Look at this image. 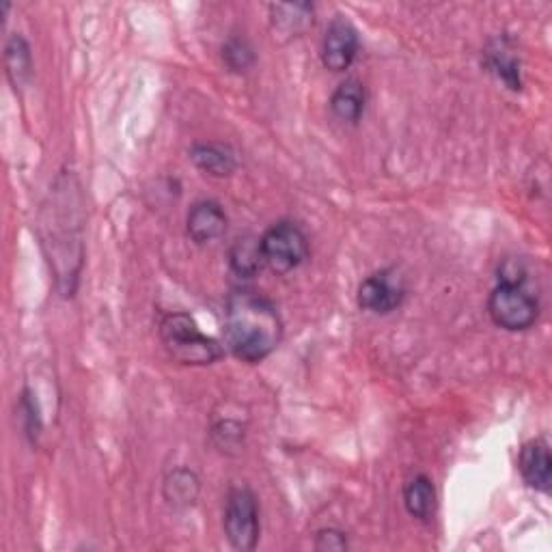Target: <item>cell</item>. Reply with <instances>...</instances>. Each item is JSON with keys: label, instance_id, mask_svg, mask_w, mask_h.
<instances>
[{"label": "cell", "instance_id": "6da1fadb", "mask_svg": "<svg viewBox=\"0 0 552 552\" xmlns=\"http://www.w3.org/2000/svg\"><path fill=\"white\" fill-rule=\"evenodd\" d=\"M283 339V320L272 302L251 289H236L227 298L225 345L244 363H261Z\"/></svg>", "mask_w": 552, "mask_h": 552}, {"label": "cell", "instance_id": "7a4b0ae2", "mask_svg": "<svg viewBox=\"0 0 552 552\" xmlns=\"http://www.w3.org/2000/svg\"><path fill=\"white\" fill-rule=\"evenodd\" d=\"M492 322L507 333H524L540 317V300L527 287V272L507 261L499 276V285L488 298Z\"/></svg>", "mask_w": 552, "mask_h": 552}, {"label": "cell", "instance_id": "3957f363", "mask_svg": "<svg viewBox=\"0 0 552 552\" xmlns=\"http://www.w3.org/2000/svg\"><path fill=\"white\" fill-rule=\"evenodd\" d=\"M160 339L173 361L182 365H212L225 350L216 339L201 333L188 313H169L160 322Z\"/></svg>", "mask_w": 552, "mask_h": 552}, {"label": "cell", "instance_id": "277c9868", "mask_svg": "<svg viewBox=\"0 0 552 552\" xmlns=\"http://www.w3.org/2000/svg\"><path fill=\"white\" fill-rule=\"evenodd\" d=\"M264 264L274 274H289L309 259V240L294 220H279L259 238Z\"/></svg>", "mask_w": 552, "mask_h": 552}, {"label": "cell", "instance_id": "5b68a950", "mask_svg": "<svg viewBox=\"0 0 552 552\" xmlns=\"http://www.w3.org/2000/svg\"><path fill=\"white\" fill-rule=\"evenodd\" d=\"M223 527L229 544L236 550H255L259 542V505L251 488H231L225 503Z\"/></svg>", "mask_w": 552, "mask_h": 552}, {"label": "cell", "instance_id": "8992f818", "mask_svg": "<svg viewBox=\"0 0 552 552\" xmlns=\"http://www.w3.org/2000/svg\"><path fill=\"white\" fill-rule=\"evenodd\" d=\"M406 287L393 270H380L358 287V307L374 315H389L402 307Z\"/></svg>", "mask_w": 552, "mask_h": 552}, {"label": "cell", "instance_id": "52a82bcc", "mask_svg": "<svg viewBox=\"0 0 552 552\" xmlns=\"http://www.w3.org/2000/svg\"><path fill=\"white\" fill-rule=\"evenodd\" d=\"M361 39L350 20L337 16L328 24L326 35L322 39V63L330 72H345L354 63Z\"/></svg>", "mask_w": 552, "mask_h": 552}, {"label": "cell", "instance_id": "ba28073f", "mask_svg": "<svg viewBox=\"0 0 552 552\" xmlns=\"http://www.w3.org/2000/svg\"><path fill=\"white\" fill-rule=\"evenodd\" d=\"M227 223V214L218 201H197L186 216V233L199 246L212 244L225 236Z\"/></svg>", "mask_w": 552, "mask_h": 552}, {"label": "cell", "instance_id": "9c48e42d", "mask_svg": "<svg viewBox=\"0 0 552 552\" xmlns=\"http://www.w3.org/2000/svg\"><path fill=\"white\" fill-rule=\"evenodd\" d=\"M518 471L529 488L548 492L552 481V455L544 438H533L520 449Z\"/></svg>", "mask_w": 552, "mask_h": 552}, {"label": "cell", "instance_id": "30bf717a", "mask_svg": "<svg viewBox=\"0 0 552 552\" xmlns=\"http://www.w3.org/2000/svg\"><path fill=\"white\" fill-rule=\"evenodd\" d=\"M367 93L361 82L350 78L341 82L330 98V110L343 123H358L365 113Z\"/></svg>", "mask_w": 552, "mask_h": 552}, {"label": "cell", "instance_id": "8fae6325", "mask_svg": "<svg viewBox=\"0 0 552 552\" xmlns=\"http://www.w3.org/2000/svg\"><path fill=\"white\" fill-rule=\"evenodd\" d=\"M190 160L197 164V169L212 177H229L238 169L236 154L225 145L201 143L190 149Z\"/></svg>", "mask_w": 552, "mask_h": 552}, {"label": "cell", "instance_id": "7c38bea8", "mask_svg": "<svg viewBox=\"0 0 552 552\" xmlns=\"http://www.w3.org/2000/svg\"><path fill=\"white\" fill-rule=\"evenodd\" d=\"M164 501L175 509H188L195 505L201 492L199 477L190 471V468H175L173 473L164 479Z\"/></svg>", "mask_w": 552, "mask_h": 552}, {"label": "cell", "instance_id": "4fadbf2b", "mask_svg": "<svg viewBox=\"0 0 552 552\" xmlns=\"http://www.w3.org/2000/svg\"><path fill=\"white\" fill-rule=\"evenodd\" d=\"M406 512L421 522H427L436 514V488L427 475L412 477L404 488Z\"/></svg>", "mask_w": 552, "mask_h": 552}, {"label": "cell", "instance_id": "5bb4252c", "mask_svg": "<svg viewBox=\"0 0 552 552\" xmlns=\"http://www.w3.org/2000/svg\"><path fill=\"white\" fill-rule=\"evenodd\" d=\"M229 266L240 279H253L264 268V255H261V244L253 236L238 238L229 248Z\"/></svg>", "mask_w": 552, "mask_h": 552}, {"label": "cell", "instance_id": "9a60e30c", "mask_svg": "<svg viewBox=\"0 0 552 552\" xmlns=\"http://www.w3.org/2000/svg\"><path fill=\"white\" fill-rule=\"evenodd\" d=\"M5 67H7V76L11 80V85L16 91L29 82L33 72V57H31V48L22 35H13L7 41Z\"/></svg>", "mask_w": 552, "mask_h": 552}, {"label": "cell", "instance_id": "2e32d148", "mask_svg": "<svg viewBox=\"0 0 552 552\" xmlns=\"http://www.w3.org/2000/svg\"><path fill=\"white\" fill-rule=\"evenodd\" d=\"M272 24L274 31H281L287 37H296L305 31L309 22H313V7L307 3L296 5H272Z\"/></svg>", "mask_w": 552, "mask_h": 552}, {"label": "cell", "instance_id": "e0dca14e", "mask_svg": "<svg viewBox=\"0 0 552 552\" xmlns=\"http://www.w3.org/2000/svg\"><path fill=\"white\" fill-rule=\"evenodd\" d=\"M486 65H488L490 72L503 82V85H507L512 91L522 89L520 61L503 44H499L496 48L486 52Z\"/></svg>", "mask_w": 552, "mask_h": 552}, {"label": "cell", "instance_id": "ac0fdd59", "mask_svg": "<svg viewBox=\"0 0 552 552\" xmlns=\"http://www.w3.org/2000/svg\"><path fill=\"white\" fill-rule=\"evenodd\" d=\"M223 61L231 72H248L255 65V52L248 46V41L233 37L223 46Z\"/></svg>", "mask_w": 552, "mask_h": 552}, {"label": "cell", "instance_id": "d6986e66", "mask_svg": "<svg viewBox=\"0 0 552 552\" xmlns=\"http://www.w3.org/2000/svg\"><path fill=\"white\" fill-rule=\"evenodd\" d=\"M348 548H350L348 535H345L339 529H322V531H317V535H315V550L341 552V550H348Z\"/></svg>", "mask_w": 552, "mask_h": 552}]
</instances>
